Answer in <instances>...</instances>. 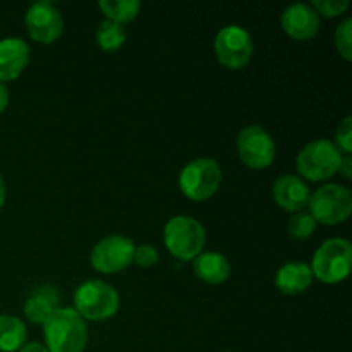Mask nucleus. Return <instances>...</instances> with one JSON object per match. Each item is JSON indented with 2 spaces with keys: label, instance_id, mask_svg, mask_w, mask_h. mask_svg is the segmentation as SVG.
<instances>
[{
  "label": "nucleus",
  "instance_id": "aec40b11",
  "mask_svg": "<svg viewBox=\"0 0 352 352\" xmlns=\"http://www.w3.org/2000/svg\"><path fill=\"white\" fill-rule=\"evenodd\" d=\"M126 28L109 19L102 21L98 30H96V43L103 52H116L122 48L126 43Z\"/></svg>",
  "mask_w": 352,
  "mask_h": 352
},
{
  "label": "nucleus",
  "instance_id": "a211bd4d",
  "mask_svg": "<svg viewBox=\"0 0 352 352\" xmlns=\"http://www.w3.org/2000/svg\"><path fill=\"white\" fill-rule=\"evenodd\" d=\"M28 329L12 315H0V352H16L26 344Z\"/></svg>",
  "mask_w": 352,
  "mask_h": 352
},
{
  "label": "nucleus",
  "instance_id": "7ed1b4c3",
  "mask_svg": "<svg viewBox=\"0 0 352 352\" xmlns=\"http://www.w3.org/2000/svg\"><path fill=\"white\" fill-rule=\"evenodd\" d=\"M74 309L82 320L105 322L119 311L120 299L116 289L103 280H86L74 291Z\"/></svg>",
  "mask_w": 352,
  "mask_h": 352
},
{
  "label": "nucleus",
  "instance_id": "4468645a",
  "mask_svg": "<svg viewBox=\"0 0 352 352\" xmlns=\"http://www.w3.org/2000/svg\"><path fill=\"white\" fill-rule=\"evenodd\" d=\"M30 62V45L17 36L0 40V82L14 81Z\"/></svg>",
  "mask_w": 352,
  "mask_h": 352
},
{
  "label": "nucleus",
  "instance_id": "b1692460",
  "mask_svg": "<svg viewBox=\"0 0 352 352\" xmlns=\"http://www.w3.org/2000/svg\"><path fill=\"white\" fill-rule=\"evenodd\" d=\"M333 144L342 155L352 153V117H344L342 122L339 124L336 131V141Z\"/></svg>",
  "mask_w": 352,
  "mask_h": 352
},
{
  "label": "nucleus",
  "instance_id": "a878e982",
  "mask_svg": "<svg viewBox=\"0 0 352 352\" xmlns=\"http://www.w3.org/2000/svg\"><path fill=\"white\" fill-rule=\"evenodd\" d=\"M339 174H342L346 179H351V175H352V158H351V155H342V162H340Z\"/></svg>",
  "mask_w": 352,
  "mask_h": 352
},
{
  "label": "nucleus",
  "instance_id": "6ab92c4d",
  "mask_svg": "<svg viewBox=\"0 0 352 352\" xmlns=\"http://www.w3.org/2000/svg\"><path fill=\"white\" fill-rule=\"evenodd\" d=\"M98 7L107 19L124 26L136 19L141 10V2L140 0H100Z\"/></svg>",
  "mask_w": 352,
  "mask_h": 352
},
{
  "label": "nucleus",
  "instance_id": "9d476101",
  "mask_svg": "<svg viewBox=\"0 0 352 352\" xmlns=\"http://www.w3.org/2000/svg\"><path fill=\"white\" fill-rule=\"evenodd\" d=\"M133 239L120 234L100 239L89 254L91 267L100 274H117L133 265L134 256Z\"/></svg>",
  "mask_w": 352,
  "mask_h": 352
},
{
  "label": "nucleus",
  "instance_id": "c756f323",
  "mask_svg": "<svg viewBox=\"0 0 352 352\" xmlns=\"http://www.w3.org/2000/svg\"><path fill=\"white\" fill-rule=\"evenodd\" d=\"M226 352H234V351H226Z\"/></svg>",
  "mask_w": 352,
  "mask_h": 352
},
{
  "label": "nucleus",
  "instance_id": "6e6552de",
  "mask_svg": "<svg viewBox=\"0 0 352 352\" xmlns=\"http://www.w3.org/2000/svg\"><path fill=\"white\" fill-rule=\"evenodd\" d=\"M215 55L220 64L232 71L244 69L253 58L254 45L250 31L239 24L223 26L213 41Z\"/></svg>",
  "mask_w": 352,
  "mask_h": 352
},
{
  "label": "nucleus",
  "instance_id": "393cba45",
  "mask_svg": "<svg viewBox=\"0 0 352 352\" xmlns=\"http://www.w3.org/2000/svg\"><path fill=\"white\" fill-rule=\"evenodd\" d=\"M133 263L141 268H151L158 263V251L153 244H141L134 248Z\"/></svg>",
  "mask_w": 352,
  "mask_h": 352
},
{
  "label": "nucleus",
  "instance_id": "f257e3e1",
  "mask_svg": "<svg viewBox=\"0 0 352 352\" xmlns=\"http://www.w3.org/2000/svg\"><path fill=\"white\" fill-rule=\"evenodd\" d=\"M41 327L48 352H85L88 325L74 308L55 309Z\"/></svg>",
  "mask_w": 352,
  "mask_h": 352
},
{
  "label": "nucleus",
  "instance_id": "20e7f679",
  "mask_svg": "<svg viewBox=\"0 0 352 352\" xmlns=\"http://www.w3.org/2000/svg\"><path fill=\"white\" fill-rule=\"evenodd\" d=\"M205 241V227L189 215L172 217L164 227L165 248L177 260H195L199 253H203Z\"/></svg>",
  "mask_w": 352,
  "mask_h": 352
},
{
  "label": "nucleus",
  "instance_id": "9b49d317",
  "mask_svg": "<svg viewBox=\"0 0 352 352\" xmlns=\"http://www.w3.org/2000/svg\"><path fill=\"white\" fill-rule=\"evenodd\" d=\"M28 34L31 40L41 45H50L57 41L64 33V19L57 7L47 0L31 3L24 16Z\"/></svg>",
  "mask_w": 352,
  "mask_h": 352
},
{
  "label": "nucleus",
  "instance_id": "f03ea898",
  "mask_svg": "<svg viewBox=\"0 0 352 352\" xmlns=\"http://www.w3.org/2000/svg\"><path fill=\"white\" fill-rule=\"evenodd\" d=\"M309 268L313 278H318L323 284H340L351 274L352 244L342 237L327 239L313 254Z\"/></svg>",
  "mask_w": 352,
  "mask_h": 352
},
{
  "label": "nucleus",
  "instance_id": "f8f14e48",
  "mask_svg": "<svg viewBox=\"0 0 352 352\" xmlns=\"http://www.w3.org/2000/svg\"><path fill=\"white\" fill-rule=\"evenodd\" d=\"M320 16L309 3H292L282 12V30L292 40L306 41L311 40L320 31Z\"/></svg>",
  "mask_w": 352,
  "mask_h": 352
},
{
  "label": "nucleus",
  "instance_id": "f3484780",
  "mask_svg": "<svg viewBox=\"0 0 352 352\" xmlns=\"http://www.w3.org/2000/svg\"><path fill=\"white\" fill-rule=\"evenodd\" d=\"M192 270L199 280L206 282L210 285H219L229 280L230 277V263L223 254L213 253H199L192 260Z\"/></svg>",
  "mask_w": 352,
  "mask_h": 352
},
{
  "label": "nucleus",
  "instance_id": "c85d7f7f",
  "mask_svg": "<svg viewBox=\"0 0 352 352\" xmlns=\"http://www.w3.org/2000/svg\"><path fill=\"white\" fill-rule=\"evenodd\" d=\"M3 203H6V182H3V177L0 175V210H2Z\"/></svg>",
  "mask_w": 352,
  "mask_h": 352
},
{
  "label": "nucleus",
  "instance_id": "423d86ee",
  "mask_svg": "<svg viewBox=\"0 0 352 352\" xmlns=\"http://www.w3.org/2000/svg\"><path fill=\"white\" fill-rule=\"evenodd\" d=\"M222 168L213 158H195L184 165L179 174V188L192 201H206L219 191L222 184Z\"/></svg>",
  "mask_w": 352,
  "mask_h": 352
},
{
  "label": "nucleus",
  "instance_id": "4be33fe9",
  "mask_svg": "<svg viewBox=\"0 0 352 352\" xmlns=\"http://www.w3.org/2000/svg\"><path fill=\"white\" fill-rule=\"evenodd\" d=\"M333 43H336L337 52L344 60H352V19L346 17L342 23L337 26L336 34H333Z\"/></svg>",
  "mask_w": 352,
  "mask_h": 352
},
{
  "label": "nucleus",
  "instance_id": "5701e85b",
  "mask_svg": "<svg viewBox=\"0 0 352 352\" xmlns=\"http://www.w3.org/2000/svg\"><path fill=\"white\" fill-rule=\"evenodd\" d=\"M309 6L316 10L318 16L337 17L351 7L349 0H313Z\"/></svg>",
  "mask_w": 352,
  "mask_h": 352
},
{
  "label": "nucleus",
  "instance_id": "0eeeda50",
  "mask_svg": "<svg viewBox=\"0 0 352 352\" xmlns=\"http://www.w3.org/2000/svg\"><path fill=\"white\" fill-rule=\"evenodd\" d=\"M309 215L322 226H339L352 213V195L349 188L336 182L323 184L309 196Z\"/></svg>",
  "mask_w": 352,
  "mask_h": 352
},
{
  "label": "nucleus",
  "instance_id": "2eb2a0df",
  "mask_svg": "<svg viewBox=\"0 0 352 352\" xmlns=\"http://www.w3.org/2000/svg\"><path fill=\"white\" fill-rule=\"evenodd\" d=\"M313 284L311 268L305 261H289L275 274V287L285 296H298L308 291Z\"/></svg>",
  "mask_w": 352,
  "mask_h": 352
},
{
  "label": "nucleus",
  "instance_id": "412c9836",
  "mask_svg": "<svg viewBox=\"0 0 352 352\" xmlns=\"http://www.w3.org/2000/svg\"><path fill=\"white\" fill-rule=\"evenodd\" d=\"M316 227H318V223H316L315 219L306 212L292 213L287 223L289 236H291L292 239H298V241L309 239V237L315 234Z\"/></svg>",
  "mask_w": 352,
  "mask_h": 352
},
{
  "label": "nucleus",
  "instance_id": "39448f33",
  "mask_svg": "<svg viewBox=\"0 0 352 352\" xmlns=\"http://www.w3.org/2000/svg\"><path fill=\"white\" fill-rule=\"evenodd\" d=\"M340 162L342 153L337 150L333 141L315 140L301 148L296 158V167L302 181L322 182L339 172Z\"/></svg>",
  "mask_w": 352,
  "mask_h": 352
},
{
  "label": "nucleus",
  "instance_id": "bb28decb",
  "mask_svg": "<svg viewBox=\"0 0 352 352\" xmlns=\"http://www.w3.org/2000/svg\"><path fill=\"white\" fill-rule=\"evenodd\" d=\"M9 105V89L3 82H0V113L7 109Z\"/></svg>",
  "mask_w": 352,
  "mask_h": 352
},
{
  "label": "nucleus",
  "instance_id": "cd10ccee",
  "mask_svg": "<svg viewBox=\"0 0 352 352\" xmlns=\"http://www.w3.org/2000/svg\"><path fill=\"white\" fill-rule=\"evenodd\" d=\"M17 352H48L47 347L43 344H38V342H28L24 344Z\"/></svg>",
  "mask_w": 352,
  "mask_h": 352
},
{
  "label": "nucleus",
  "instance_id": "1a4fd4ad",
  "mask_svg": "<svg viewBox=\"0 0 352 352\" xmlns=\"http://www.w3.org/2000/svg\"><path fill=\"white\" fill-rule=\"evenodd\" d=\"M239 160L253 170H263L270 167L277 155V144L274 138L261 126H246L237 134L236 141Z\"/></svg>",
  "mask_w": 352,
  "mask_h": 352
},
{
  "label": "nucleus",
  "instance_id": "ddd939ff",
  "mask_svg": "<svg viewBox=\"0 0 352 352\" xmlns=\"http://www.w3.org/2000/svg\"><path fill=\"white\" fill-rule=\"evenodd\" d=\"M272 192H274L275 203L289 213L302 212L308 206L309 196H311L306 181L294 174H285L275 179Z\"/></svg>",
  "mask_w": 352,
  "mask_h": 352
},
{
  "label": "nucleus",
  "instance_id": "dca6fc26",
  "mask_svg": "<svg viewBox=\"0 0 352 352\" xmlns=\"http://www.w3.org/2000/svg\"><path fill=\"white\" fill-rule=\"evenodd\" d=\"M55 309H58V292L54 285H40L34 289L23 306L26 320L34 325H43Z\"/></svg>",
  "mask_w": 352,
  "mask_h": 352
}]
</instances>
